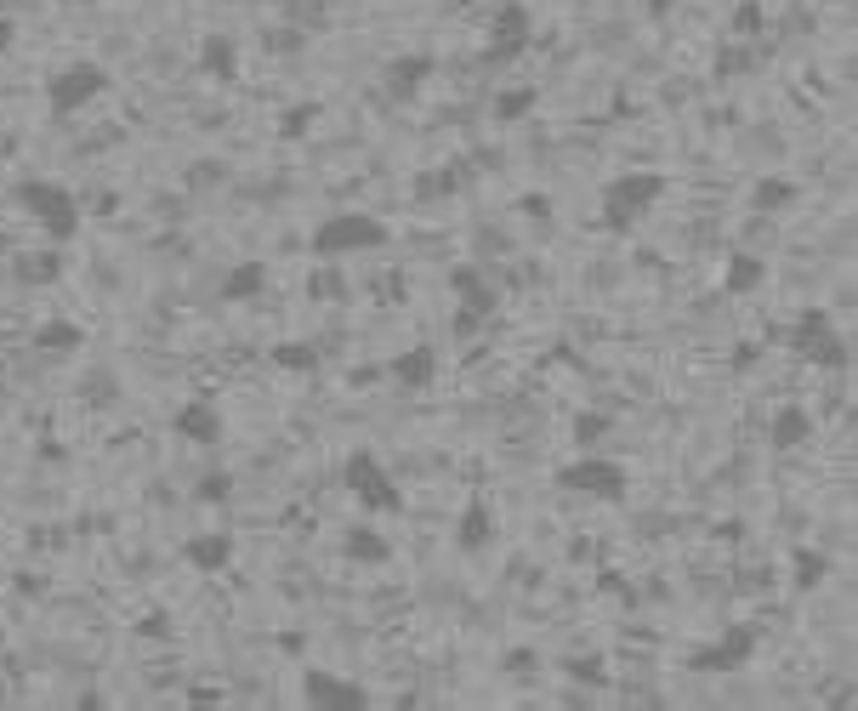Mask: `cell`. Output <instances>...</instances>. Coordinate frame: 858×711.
I'll return each mask as SVG.
<instances>
[{
    "instance_id": "cell-1",
    "label": "cell",
    "mask_w": 858,
    "mask_h": 711,
    "mask_svg": "<svg viewBox=\"0 0 858 711\" xmlns=\"http://www.w3.org/2000/svg\"><path fill=\"white\" fill-rule=\"evenodd\" d=\"M12 200L46 233V246H74L80 240V194L69 182H58V177H18Z\"/></svg>"
},
{
    "instance_id": "cell-2",
    "label": "cell",
    "mask_w": 858,
    "mask_h": 711,
    "mask_svg": "<svg viewBox=\"0 0 858 711\" xmlns=\"http://www.w3.org/2000/svg\"><path fill=\"white\" fill-rule=\"evenodd\" d=\"M665 171H619L614 182H603V228L608 233H637V222L665 200Z\"/></svg>"
},
{
    "instance_id": "cell-3",
    "label": "cell",
    "mask_w": 858,
    "mask_h": 711,
    "mask_svg": "<svg viewBox=\"0 0 858 711\" xmlns=\"http://www.w3.org/2000/svg\"><path fill=\"white\" fill-rule=\"evenodd\" d=\"M393 240V228L381 222V217H370V211H336V217H324L319 228H313V257L319 262H342V257H364V251H381Z\"/></svg>"
},
{
    "instance_id": "cell-4",
    "label": "cell",
    "mask_w": 858,
    "mask_h": 711,
    "mask_svg": "<svg viewBox=\"0 0 858 711\" xmlns=\"http://www.w3.org/2000/svg\"><path fill=\"white\" fill-rule=\"evenodd\" d=\"M109 86H114V74H109L103 63H91V58H74V63H63L52 80H46V109H52L58 120H74L80 109H91V103H98Z\"/></svg>"
},
{
    "instance_id": "cell-5",
    "label": "cell",
    "mask_w": 858,
    "mask_h": 711,
    "mask_svg": "<svg viewBox=\"0 0 858 711\" xmlns=\"http://www.w3.org/2000/svg\"><path fill=\"white\" fill-rule=\"evenodd\" d=\"M552 484L568 490V495H592V501L619 507V501L632 495V472L619 467V461H608V455H575L568 467L552 472Z\"/></svg>"
},
{
    "instance_id": "cell-6",
    "label": "cell",
    "mask_w": 858,
    "mask_h": 711,
    "mask_svg": "<svg viewBox=\"0 0 858 711\" xmlns=\"http://www.w3.org/2000/svg\"><path fill=\"white\" fill-rule=\"evenodd\" d=\"M342 484H347V495H353L364 512H404V490H398V479H393V467H381L370 450H353V455L342 461Z\"/></svg>"
},
{
    "instance_id": "cell-7",
    "label": "cell",
    "mask_w": 858,
    "mask_h": 711,
    "mask_svg": "<svg viewBox=\"0 0 858 711\" xmlns=\"http://www.w3.org/2000/svg\"><path fill=\"white\" fill-rule=\"evenodd\" d=\"M756 643H761V627L739 621V627H728L723 638L699 643V649L683 660V667H688L694 678H728V672H745L750 660H756Z\"/></svg>"
},
{
    "instance_id": "cell-8",
    "label": "cell",
    "mask_w": 858,
    "mask_h": 711,
    "mask_svg": "<svg viewBox=\"0 0 858 711\" xmlns=\"http://www.w3.org/2000/svg\"><path fill=\"white\" fill-rule=\"evenodd\" d=\"M790 348H796V359H807V364H819V370H847L852 364V348H847V337L830 324V313H801L790 330Z\"/></svg>"
},
{
    "instance_id": "cell-9",
    "label": "cell",
    "mask_w": 858,
    "mask_h": 711,
    "mask_svg": "<svg viewBox=\"0 0 858 711\" xmlns=\"http://www.w3.org/2000/svg\"><path fill=\"white\" fill-rule=\"evenodd\" d=\"M535 40V18L523 0H501L495 7V29H489V46H484V63H517L523 52H529Z\"/></svg>"
},
{
    "instance_id": "cell-10",
    "label": "cell",
    "mask_w": 858,
    "mask_h": 711,
    "mask_svg": "<svg viewBox=\"0 0 858 711\" xmlns=\"http://www.w3.org/2000/svg\"><path fill=\"white\" fill-rule=\"evenodd\" d=\"M302 700H307L313 711H364V705H370L364 683H353V678H342V672H324V667H307V672H302Z\"/></svg>"
},
{
    "instance_id": "cell-11",
    "label": "cell",
    "mask_w": 858,
    "mask_h": 711,
    "mask_svg": "<svg viewBox=\"0 0 858 711\" xmlns=\"http://www.w3.org/2000/svg\"><path fill=\"white\" fill-rule=\"evenodd\" d=\"M171 433H176L182 444H194V450H216V444L228 439V421H222V410H216L211 399H188V404L171 415Z\"/></svg>"
},
{
    "instance_id": "cell-12",
    "label": "cell",
    "mask_w": 858,
    "mask_h": 711,
    "mask_svg": "<svg viewBox=\"0 0 858 711\" xmlns=\"http://www.w3.org/2000/svg\"><path fill=\"white\" fill-rule=\"evenodd\" d=\"M233 558H240L233 530H205V535H188L182 541V563L200 569V575H222V569H233Z\"/></svg>"
},
{
    "instance_id": "cell-13",
    "label": "cell",
    "mask_w": 858,
    "mask_h": 711,
    "mask_svg": "<svg viewBox=\"0 0 858 711\" xmlns=\"http://www.w3.org/2000/svg\"><path fill=\"white\" fill-rule=\"evenodd\" d=\"M450 291H455V308H461V313H478V319H489V313L501 308V291L484 279V268H478V262H455V268H450Z\"/></svg>"
},
{
    "instance_id": "cell-14",
    "label": "cell",
    "mask_w": 858,
    "mask_h": 711,
    "mask_svg": "<svg viewBox=\"0 0 858 711\" xmlns=\"http://www.w3.org/2000/svg\"><path fill=\"white\" fill-rule=\"evenodd\" d=\"M387 375L404 388V393H426L438 382V348L433 342H415V348H404L398 359H387Z\"/></svg>"
},
{
    "instance_id": "cell-15",
    "label": "cell",
    "mask_w": 858,
    "mask_h": 711,
    "mask_svg": "<svg viewBox=\"0 0 858 711\" xmlns=\"http://www.w3.org/2000/svg\"><path fill=\"white\" fill-rule=\"evenodd\" d=\"M438 74V58H393L381 69V91H387V103H415V91Z\"/></svg>"
},
{
    "instance_id": "cell-16",
    "label": "cell",
    "mask_w": 858,
    "mask_h": 711,
    "mask_svg": "<svg viewBox=\"0 0 858 711\" xmlns=\"http://www.w3.org/2000/svg\"><path fill=\"white\" fill-rule=\"evenodd\" d=\"M200 74L216 80V86H233V80H240V40L222 34V29H211V34L200 40Z\"/></svg>"
},
{
    "instance_id": "cell-17",
    "label": "cell",
    "mask_w": 858,
    "mask_h": 711,
    "mask_svg": "<svg viewBox=\"0 0 858 711\" xmlns=\"http://www.w3.org/2000/svg\"><path fill=\"white\" fill-rule=\"evenodd\" d=\"M495 541V507L489 495H472L466 512L455 518V552H484Z\"/></svg>"
},
{
    "instance_id": "cell-18",
    "label": "cell",
    "mask_w": 858,
    "mask_h": 711,
    "mask_svg": "<svg viewBox=\"0 0 858 711\" xmlns=\"http://www.w3.org/2000/svg\"><path fill=\"white\" fill-rule=\"evenodd\" d=\"M268 284H273V268H268L262 257H251V262H233V268L222 273L216 297H222V302H256Z\"/></svg>"
},
{
    "instance_id": "cell-19",
    "label": "cell",
    "mask_w": 858,
    "mask_h": 711,
    "mask_svg": "<svg viewBox=\"0 0 858 711\" xmlns=\"http://www.w3.org/2000/svg\"><path fill=\"white\" fill-rule=\"evenodd\" d=\"M807 439H814V415H807L801 404H785V410H774V421H768V450H801Z\"/></svg>"
},
{
    "instance_id": "cell-20",
    "label": "cell",
    "mask_w": 858,
    "mask_h": 711,
    "mask_svg": "<svg viewBox=\"0 0 858 711\" xmlns=\"http://www.w3.org/2000/svg\"><path fill=\"white\" fill-rule=\"evenodd\" d=\"M342 552H347L353 563H364V569H381V563H393V541L381 535V530H370V524H353V530L342 535Z\"/></svg>"
},
{
    "instance_id": "cell-21",
    "label": "cell",
    "mask_w": 858,
    "mask_h": 711,
    "mask_svg": "<svg viewBox=\"0 0 858 711\" xmlns=\"http://www.w3.org/2000/svg\"><path fill=\"white\" fill-rule=\"evenodd\" d=\"M761 279H768V262L750 257V251H728V268H723V291H728V297L761 291Z\"/></svg>"
},
{
    "instance_id": "cell-22",
    "label": "cell",
    "mask_w": 858,
    "mask_h": 711,
    "mask_svg": "<svg viewBox=\"0 0 858 711\" xmlns=\"http://www.w3.org/2000/svg\"><path fill=\"white\" fill-rule=\"evenodd\" d=\"M34 348H40V353H80V348H85V330H80L74 319H52V324L34 330Z\"/></svg>"
},
{
    "instance_id": "cell-23",
    "label": "cell",
    "mask_w": 858,
    "mask_h": 711,
    "mask_svg": "<svg viewBox=\"0 0 858 711\" xmlns=\"http://www.w3.org/2000/svg\"><path fill=\"white\" fill-rule=\"evenodd\" d=\"M535 103H541L535 86H512V91H501V98H495V120H501V126H517V120L535 114Z\"/></svg>"
},
{
    "instance_id": "cell-24",
    "label": "cell",
    "mask_w": 858,
    "mask_h": 711,
    "mask_svg": "<svg viewBox=\"0 0 858 711\" xmlns=\"http://www.w3.org/2000/svg\"><path fill=\"white\" fill-rule=\"evenodd\" d=\"M58 273H63V246L34 251V257H18V279H23V284H46V279H58Z\"/></svg>"
},
{
    "instance_id": "cell-25",
    "label": "cell",
    "mask_w": 858,
    "mask_h": 711,
    "mask_svg": "<svg viewBox=\"0 0 858 711\" xmlns=\"http://www.w3.org/2000/svg\"><path fill=\"white\" fill-rule=\"evenodd\" d=\"M796 200V182H785V177H761L756 188H750V206L756 211H785Z\"/></svg>"
},
{
    "instance_id": "cell-26",
    "label": "cell",
    "mask_w": 858,
    "mask_h": 711,
    "mask_svg": "<svg viewBox=\"0 0 858 711\" xmlns=\"http://www.w3.org/2000/svg\"><path fill=\"white\" fill-rule=\"evenodd\" d=\"M273 364H279V370H296V375H313V370H319V348H307V342H279V348H273Z\"/></svg>"
},
{
    "instance_id": "cell-27",
    "label": "cell",
    "mask_w": 858,
    "mask_h": 711,
    "mask_svg": "<svg viewBox=\"0 0 858 711\" xmlns=\"http://www.w3.org/2000/svg\"><path fill=\"white\" fill-rule=\"evenodd\" d=\"M825 569H830V563H825L819 552L801 547V552H796V592H814V587L825 581Z\"/></svg>"
},
{
    "instance_id": "cell-28",
    "label": "cell",
    "mask_w": 858,
    "mask_h": 711,
    "mask_svg": "<svg viewBox=\"0 0 858 711\" xmlns=\"http://www.w3.org/2000/svg\"><path fill=\"white\" fill-rule=\"evenodd\" d=\"M194 495H200V501H211V507H222V501L233 495V479H228V467H216V472H205V479L194 484Z\"/></svg>"
},
{
    "instance_id": "cell-29",
    "label": "cell",
    "mask_w": 858,
    "mask_h": 711,
    "mask_svg": "<svg viewBox=\"0 0 858 711\" xmlns=\"http://www.w3.org/2000/svg\"><path fill=\"white\" fill-rule=\"evenodd\" d=\"M313 120H319V103H296L291 114H279V137H302Z\"/></svg>"
},
{
    "instance_id": "cell-30",
    "label": "cell",
    "mask_w": 858,
    "mask_h": 711,
    "mask_svg": "<svg viewBox=\"0 0 858 711\" xmlns=\"http://www.w3.org/2000/svg\"><path fill=\"white\" fill-rule=\"evenodd\" d=\"M307 297H313V302H319V297H324V302H336V297H342V279L330 273V268L313 273V279H307Z\"/></svg>"
},
{
    "instance_id": "cell-31",
    "label": "cell",
    "mask_w": 858,
    "mask_h": 711,
    "mask_svg": "<svg viewBox=\"0 0 858 711\" xmlns=\"http://www.w3.org/2000/svg\"><path fill=\"white\" fill-rule=\"evenodd\" d=\"M603 433H608V415H581V421H575V439H581V444H597Z\"/></svg>"
},
{
    "instance_id": "cell-32",
    "label": "cell",
    "mask_w": 858,
    "mask_h": 711,
    "mask_svg": "<svg viewBox=\"0 0 858 711\" xmlns=\"http://www.w3.org/2000/svg\"><path fill=\"white\" fill-rule=\"evenodd\" d=\"M563 672L581 678V683H597L603 678V660H563Z\"/></svg>"
},
{
    "instance_id": "cell-33",
    "label": "cell",
    "mask_w": 858,
    "mask_h": 711,
    "mask_svg": "<svg viewBox=\"0 0 858 711\" xmlns=\"http://www.w3.org/2000/svg\"><path fill=\"white\" fill-rule=\"evenodd\" d=\"M734 29H739V34H750V29H761V7H739V18H734Z\"/></svg>"
},
{
    "instance_id": "cell-34",
    "label": "cell",
    "mask_w": 858,
    "mask_h": 711,
    "mask_svg": "<svg viewBox=\"0 0 858 711\" xmlns=\"http://www.w3.org/2000/svg\"><path fill=\"white\" fill-rule=\"evenodd\" d=\"M12 40H18V18L0 12V52H12Z\"/></svg>"
},
{
    "instance_id": "cell-35",
    "label": "cell",
    "mask_w": 858,
    "mask_h": 711,
    "mask_svg": "<svg viewBox=\"0 0 858 711\" xmlns=\"http://www.w3.org/2000/svg\"><path fill=\"white\" fill-rule=\"evenodd\" d=\"M643 7H648V18H672L677 0H643Z\"/></svg>"
}]
</instances>
